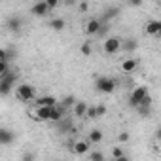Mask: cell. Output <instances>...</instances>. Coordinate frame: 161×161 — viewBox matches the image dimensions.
<instances>
[{"instance_id":"obj_1","label":"cell","mask_w":161,"mask_h":161,"mask_svg":"<svg viewBox=\"0 0 161 161\" xmlns=\"http://www.w3.org/2000/svg\"><path fill=\"white\" fill-rule=\"evenodd\" d=\"M15 80H17V74H15V72H8V74H4V76H0V93H2L4 97L12 91Z\"/></svg>"},{"instance_id":"obj_2","label":"cell","mask_w":161,"mask_h":161,"mask_svg":"<svg viewBox=\"0 0 161 161\" xmlns=\"http://www.w3.org/2000/svg\"><path fill=\"white\" fill-rule=\"evenodd\" d=\"M95 87H97V91H101V93H112V91L116 89V80H114V78L101 76V78L95 80Z\"/></svg>"},{"instance_id":"obj_3","label":"cell","mask_w":161,"mask_h":161,"mask_svg":"<svg viewBox=\"0 0 161 161\" xmlns=\"http://www.w3.org/2000/svg\"><path fill=\"white\" fill-rule=\"evenodd\" d=\"M121 44H123V40H121V38H118V36H110V38H106V40H104L103 49H104V53H106V55H114V53H118V51L121 49Z\"/></svg>"},{"instance_id":"obj_4","label":"cell","mask_w":161,"mask_h":161,"mask_svg":"<svg viewBox=\"0 0 161 161\" xmlns=\"http://www.w3.org/2000/svg\"><path fill=\"white\" fill-rule=\"evenodd\" d=\"M15 95H17V99H19L21 103H29V101H34V95H36V93H34V87H32V86L23 84V86L17 87Z\"/></svg>"},{"instance_id":"obj_5","label":"cell","mask_w":161,"mask_h":161,"mask_svg":"<svg viewBox=\"0 0 161 161\" xmlns=\"http://www.w3.org/2000/svg\"><path fill=\"white\" fill-rule=\"evenodd\" d=\"M146 95H148V89H146L144 86L135 87V89H133V93H131V97H129V104H131L133 108H136V106L140 104V101H142Z\"/></svg>"},{"instance_id":"obj_6","label":"cell","mask_w":161,"mask_h":161,"mask_svg":"<svg viewBox=\"0 0 161 161\" xmlns=\"http://www.w3.org/2000/svg\"><path fill=\"white\" fill-rule=\"evenodd\" d=\"M47 12H49V6L46 4V0H42V2H36V4L31 8V14L36 15V17H44Z\"/></svg>"},{"instance_id":"obj_7","label":"cell","mask_w":161,"mask_h":161,"mask_svg":"<svg viewBox=\"0 0 161 161\" xmlns=\"http://www.w3.org/2000/svg\"><path fill=\"white\" fill-rule=\"evenodd\" d=\"M101 29H103V23H101L99 19H91V21H87V25H86V32H87L89 36L99 34Z\"/></svg>"},{"instance_id":"obj_8","label":"cell","mask_w":161,"mask_h":161,"mask_svg":"<svg viewBox=\"0 0 161 161\" xmlns=\"http://www.w3.org/2000/svg\"><path fill=\"white\" fill-rule=\"evenodd\" d=\"M14 140H15V135L10 129H0V144H2V146H8Z\"/></svg>"},{"instance_id":"obj_9","label":"cell","mask_w":161,"mask_h":161,"mask_svg":"<svg viewBox=\"0 0 161 161\" xmlns=\"http://www.w3.org/2000/svg\"><path fill=\"white\" fill-rule=\"evenodd\" d=\"M136 66H138V61H136V59H125V61L121 63V72L131 74L133 70H136Z\"/></svg>"},{"instance_id":"obj_10","label":"cell","mask_w":161,"mask_h":161,"mask_svg":"<svg viewBox=\"0 0 161 161\" xmlns=\"http://www.w3.org/2000/svg\"><path fill=\"white\" fill-rule=\"evenodd\" d=\"M51 110H53V106H38V110H36V118H38L40 121H46V119L51 118Z\"/></svg>"},{"instance_id":"obj_11","label":"cell","mask_w":161,"mask_h":161,"mask_svg":"<svg viewBox=\"0 0 161 161\" xmlns=\"http://www.w3.org/2000/svg\"><path fill=\"white\" fill-rule=\"evenodd\" d=\"M74 152H76L78 155H86V153L89 152V142H87V140H78V142L74 144Z\"/></svg>"},{"instance_id":"obj_12","label":"cell","mask_w":161,"mask_h":161,"mask_svg":"<svg viewBox=\"0 0 161 161\" xmlns=\"http://www.w3.org/2000/svg\"><path fill=\"white\" fill-rule=\"evenodd\" d=\"M159 31H161V21H148L146 23V34H159Z\"/></svg>"},{"instance_id":"obj_13","label":"cell","mask_w":161,"mask_h":161,"mask_svg":"<svg viewBox=\"0 0 161 161\" xmlns=\"http://www.w3.org/2000/svg\"><path fill=\"white\" fill-rule=\"evenodd\" d=\"M87 104L86 103H82V101H78L76 104H74V114L76 116H80V118H86V114H87Z\"/></svg>"},{"instance_id":"obj_14","label":"cell","mask_w":161,"mask_h":161,"mask_svg":"<svg viewBox=\"0 0 161 161\" xmlns=\"http://www.w3.org/2000/svg\"><path fill=\"white\" fill-rule=\"evenodd\" d=\"M36 103H38V106H55V104H57V99L51 97V95H44V97H40Z\"/></svg>"},{"instance_id":"obj_15","label":"cell","mask_w":161,"mask_h":161,"mask_svg":"<svg viewBox=\"0 0 161 161\" xmlns=\"http://www.w3.org/2000/svg\"><path fill=\"white\" fill-rule=\"evenodd\" d=\"M136 47H138V42L136 40H123V44H121V49H125V51H136Z\"/></svg>"},{"instance_id":"obj_16","label":"cell","mask_w":161,"mask_h":161,"mask_svg":"<svg viewBox=\"0 0 161 161\" xmlns=\"http://www.w3.org/2000/svg\"><path fill=\"white\" fill-rule=\"evenodd\" d=\"M8 29L17 32V31L21 29V19H19V17H10V19H8Z\"/></svg>"},{"instance_id":"obj_17","label":"cell","mask_w":161,"mask_h":161,"mask_svg":"<svg viewBox=\"0 0 161 161\" xmlns=\"http://www.w3.org/2000/svg\"><path fill=\"white\" fill-rule=\"evenodd\" d=\"M101 140H103V131H99V129L89 131V142L97 144V142H101Z\"/></svg>"},{"instance_id":"obj_18","label":"cell","mask_w":161,"mask_h":161,"mask_svg":"<svg viewBox=\"0 0 161 161\" xmlns=\"http://www.w3.org/2000/svg\"><path fill=\"white\" fill-rule=\"evenodd\" d=\"M49 27H51L53 31H63V29H64V19H59V17H57V19H51V21H49Z\"/></svg>"},{"instance_id":"obj_19","label":"cell","mask_w":161,"mask_h":161,"mask_svg":"<svg viewBox=\"0 0 161 161\" xmlns=\"http://www.w3.org/2000/svg\"><path fill=\"white\" fill-rule=\"evenodd\" d=\"M112 157H114V159H118V161H125V159H127V157H125V153H123V150H121L119 146L112 148Z\"/></svg>"},{"instance_id":"obj_20","label":"cell","mask_w":161,"mask_h":161,"mask_svg":"<svg viewBox=\"0 0 161 161\" xmlns=\"http://www.w3.org/2000/svg\"><path fill=\"white\" fill-rule=\"evenodd\" d=\"M91 51H93V47H91V42H86L84 46H82V55H91Z\"/></svg>"},{"instance_id":"obj_21","label":"cell","mask_w":161,"mask_h":161,"mask_svg":"<svg viewBox=\"0 0 161 161\" xmlns=\"http://www.w3.org/2000/svg\"><path fill=\"white\" fill-rule=\"evenodd\" d=\"M86 118H91V119L99 118V114H97V106H89V108H87V114H86Z\"/></svg>"},{"instance_id":"obj_22","label":"cell","mask_w":161,"mask_h":161,"mask_svg":"<svg viewBox=\"0 0 161 161\" xmlns=\"http://www.w3.org/2000/svg\"><path fill=\"white\" fill-rule=\"evenodd\" d=\"M10 72V66H8V61H0V76H4Z\"/></svg>"},{"instance_id":"obj_23","label":"cell","mask_w":161,"mask_h":161,"mask_svg":"<svg viewBox=\"0 0 161 161\" xmlns=\"http://www.w3.org/2000/svg\"><path fill=\"white\" fill-rule=\"evenodd\" d=\"M61 104H63L64 108H66V106H74V104H76V99H74L72 95H68V97H66V99H64V101H63Z\"/></svg>"},{"instance_id":"obj_24","label":"cell","mask_w":161,"mask_h":161,"mask_svg":"<svg viewBox=\"0 0 161 161\" xmlns=\"http://www.w3.org/2000/svg\"><path fill=\"white\" fill-rule=\"evenodd\" d=\"M89 157H91V161H103V159H104V153H101V152H91Z\"/></svg>"},{"instance_id":"obj_25","label":"cell","mask_w":161,"mask_h":161,"mask_svg":"<svg viewBox=\"0 0 161 161\" xmlns=\"http://www.w3.org/2000/svg\"><path fill=\"white\" fill-rule=\"evenodd\" d=\"M138 106H152V97H150V93L140 101V104H138ZM138 106H136V108H138Z\"/></svg>"},{"instance_id":"obj_26","label":"cell","mask_w":161,"mask_h":161,"mask_svg":"<svg viewBox=\"0 0 161 161\" xmlns=\"http://www.w3.org/2000/svg\"><path fill=\"white\" fill-rule=\"evenodd\" d=\"M87 8H89V4H87V2H80V6H78V12L86 14V12H87Z\"/></svg>"},{"instance_id":"obj_27","label":"cell","mask_w":161,"mask_h":161,"mask_svg":"<svg viewBox=\"0 0 161 161\" xmlns=\"http://www.w3.org/2000/svg\"><path fill=\"white\" fill-rule=\"evenodd\" d=\"M46 4L49 6V10H53V8L59 6V0H46Z\"/></svg>"},{"instance_id":"obj_28","label":"cell","mask_w":161,"mask_h":161,"mask_svg":"<svg viewBox=\"0 0 161 161\" xmlns=\"http://www.w3.org/2000/svg\"><path fill=\"white\" fill-rule=\"evenodd\" d=\"M97 114H99V118L104 116V114H106V106H104V104H99V106H97Z\"/></svg>"},{"instance_id":"obj_29","label":"cell","mask_w":161,"mask_h":161,"mask_svg":"<svg viewBox=\"0 0 161 161\" xmlns=\"http://www.w3.org/2000/svg\"><path fill=\"white\" fill-rule=\"evenodd\" d=\"M118 138H119V142H127V140H129V133H127V131H123V133H119V136H118Z\"/></svg>"},{"instance_id":"obj_30","label":"cell","mask_w":161,"mask_h":161,"mask_svg":"<svg viewBox=\"0 0 161 161\" xmlns=\"http://www.w3.org/2000/svg\"><path fill=\"white\" fill-rule=\"evenodd\" d=\"M129 4H131V6H140L142 0H129Z\"/></svg>"},{"instance_id":"obj_31","label":"cell","mask_w":161,"mask_h":161,"mask_svg":"<svg viewBox=\"0 0 161 161\" xmlns=\"http://www.w3.org/2000/svg\"><path fill=\"white\" fill-rule=\"evenodd\" d=\"M29 159H34V153H25L23 155V161H29Z\"/></svg>"},{"instance_id":"obj_32","label":"cell","mask_w":161,"mask_h":161,"mask_svg":"<svg viewBox=\"0 0 161 161\" xmlns=\"http://www.w3.org/2000/svg\"><path fill=\"white\" fill-rule=\"evenodd\" d=\"M155 136H157V138H159V140H161V127H159V129H157V131H155Z\"/></svg>"},{"instance_id":"obj_33","label":"cell","mask_w":161,"mask_h":161,"mask_svg":"<svg viewBox=\"0 0 161 161\" xmlns=\"http://www.w3.org/2000/svg\"><path fill=\"white\" fill-rule=\"evenodd\" d=\"M159 36H161V31H159Z\"/></svg>"}]
</instances>
